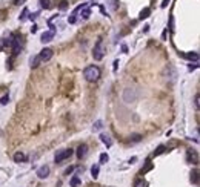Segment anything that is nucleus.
<instances>
[{"mask_svg": "<svg viewBox=\"0 0 200 187\" xmlns=\"http://www.w3.org/2000/svg\"><path fill=\"white\" fill-rule=\"evenodd\" d=\"M83 75H85V78L88 80V82H97V80L100 78V68L96 66V64H91V66H88V68H85Z\"/></svg>", "mask_w": 200, "mask_h": 187, "instance_id": "nucleus-1", "label": "nucleus"}, {"mask_svg": "<svg viewBox=\"0 0 200 187\" xmlns=\"http://www.w3.org/2000/svg\"><path fill=\"white\" fill-rule=\"evenodd\" d=\"M103 55H105V49H103V42L102 40H99V42L96 43V46H94V52H92V57H94V60H102L103 58Z\"/></svg>", "mask_w": 200, "mask_h": 187, "instance_id": "nucleus-2", "label": "nucleus"}, {"mask_svg": "<svg viewBox=\"0 0 200 187\" xmlns=\"http://www.w3.org/2000/svg\"><path fill=\"white\" fill-rule=\"evenodd\" d=\"M52 49H49V48H45V49H42L40 51V54H38V58H40V61H48V60H51V57H52Z\"/></svg>", "mask_w": 200, "mask_h": 187, "instance_id": "nucleus-3", "label": "nucleus"}, {"mask_svg": "<svg viewBox=\"0 0 200 187\" xmlns=\"http://www.w3.org/2000/svg\"><path fill=\"white\" fill-rule=\"evenodd\" d=\"M72 155V150L71 149H66V150H60L57 155H56V163H62L63 159H66V158H69Z\"/></svg>", "mask_w": 200, "mask_h": 187, "instance_id": "nucleus-4", "label": "nucleus"}, {"mask_svg": "<svg viewBox=\"0 0 200 187\" xmlns=\"http://www.w3.org/2000/svg\"><path fill=\"white\" fill-rule=\"evenodd\" d=\"M48 175H49V167H48V166H42V167L37 170V177H38L40 180L46 178Z\"/></svg>", "mask_w": 200, "mask_h": 187, "instance_id": "nucleus-5", "label": "nucleus"}, {"mask_svg": "<svg viewBox=\"0 0 200 187\" xmlns=\"http://www.w3.org/2000/svg\"><path fill=\"white\" fill-rule=\"evenodd\" d=\"M86 153H88V146H86V144H80L78 149H77V156L82 159V158L86 156Z\"/></svg>", "mask_w": 200, "mask_h": 187, "instance_id": "nucleus-6", "label": "nucleus"}, {"mask_svg": "<svg viewBox=\"0 0 200 187\" xmlns=\"http://www.w3.org/2000/svg\"><path fill=\"white\" fill-rule=\"evenodd\" d=\"M52 37H54V32H52V31L43 32V34H42V42H43V43H46V42H51V40H52Z\"/></svg>", "mask_w": 200, "mask_h": 187, "instance_id": "nucleus-7", "label": "nucleus"}, {"mask_svg": "<svg viewBox=\"0 0 200 187\" xmlns=\"http://www.w3.org/2000/svg\"><path fill=\"white\" fill-rule=\"evenodd\" d=\"M14 161H16V163H23V161H26V155H25L23 152H17V153L14 155Z\"/></svg>", "mask_w": 200, "mask_h": 187, "instance_id": "nucleus-8", "label": "nucleus"}, {"mask_svg": "<svg viewBox=\"0 0 200 187\" xmlns=\"http://www.w3.org/2000/svg\"><path fill=\"white\" fill-rule=\"evenodd\" d=\"M100 138H102V143H103V144H106V147H111V146H112V141H111V138H109L108 135H105V133H102V135H100Z\"/></svg>", "mask_w": 200, "mask_h": 187, "instance_id": "nucleus-9", "label": "nucleus"}, {"mask_svg": "<svg viewBox=\"0 0 200 187\" xmlns=\"http://www.w3.org/2000/svg\"><path fill=\"white\" fill-rule=\"evenodd\" d=\"M149 14H151V9H149V8H145V9L140 12L139 19H140V20H143V19H148V17H149Z\"/></svg>", "mask_w": 200, "mask_h": 187, "instance_id": "nucleus-10", "label": "nucleus"}, {"mask_svg": "<svg viewBox=\"0 0 200 187\" xmlns=\"http://www.w3.org/2000/svg\"><path fill=\"white\" fill-rule=\"evenodd\" d=\"M40 5L45 9H49V8H52V0H40Z\"/></svg>", "mask_w": 200, "mask_h": 187, "instance_id": "nucleus-11", "label": "nucleus"}, {"mask_svg": "<svg viewBox=\"0 0 200 187\" xmlns=\"http://www.w3.org/2000/svg\"><path fill=\"white\" fill-rule=\"evenodd\" d=\"M80 183H82V181H80L78 177H72L71 178V187H77V186H80Z\"/></svg>", "mask_w": 200, "mask_h": 187, "instance_id": "nucleus-12", "label": "nucleus"}, {"mask_svg": "<svg viewBox=\"0 0 200 187\" xmlns=\"http://www.w3.org/2000/svg\"><path fill=\"white\" fill-rule=\"evenodd\" d=\"M91 173H92V178H97L99 177V166H92L91 167Z\"/></svg>", "mask_w": 200, "mask_h": 187, "instance_id": "nucleus-13", "label": "nucleus"}, {"mask_svg": "<svg viewBox=\"0 0 200 187\" xmlns=\"http://www.w3.org/2000/svg\"><path fill=\"white\" fill-rule=\"evenodd\" d=\"M108 159H109L108 153H102L100 155V164H106V163H108Z\"/></svg>", "mask_w": 200, "mask_h": 187, "instance_id": "nucleus-14", "label": "nucleus"}, {"mask_svg": "<svg viewBox=\"0 0 200 187\" xmlns=\"http://www.w3.org/2000/svg\"><path fill=\"white\" fill-rule=\"evenodd\" d=\"M185 57L189 58V60H195V61L198 60V54H197V52H192V54H186Z\"/></svg>", "mask_w": 200, "mask_h": 187, "instance_id": "nucleus-15", "label": "nucleus"}, {"mask_svg": "<svg viewBox=\"0 0 200 187\" xmlns=\"http://www.w3.org/2000/svg\"><path fill=\"white\" fill-rule=\"evenodd\" d=\"M38 63H40V58H38V55H37V57H34V58H31V66H32V68H37V66H38Z\"/></svg>", "mask_w": 200, "mask_h": 187, "instance_id": "nucleus-16", "label": "nucleus"}, {"mask_svg": "<svg viewBox=\"0 0 200 187\" xmlns=\"http://www.w3.org/2000/svg\"><path fill=\"white\" fill-rule=\"evenodd\" d=\"M134 187H146V181L145 180H137L136 184H134Z\"/></svg>", "mask_w": 200, "mask_h": 187, "instance_id": "nucleus-17", "label": "nucleus"}, {"mask_svg": "<svg viewBox=\"0 0 200 187\" xmlns=\"http://www.w3.org/2000/svg\"><path fill=\"white\" fill-rule=\"evenodd\" d=\"M89 16H91V12H89V9L83 8V11H82V17H83V19H89Z\"/></svg>", "mask_w": 200, "mask_h": 187, "instance_id": "nucleus-18", "label": "nucleus"}, {"mask_svg": "<svg viewBox=\"0 0 200 187\" xmlns=\"http://www.w3.org/2000/svg\"><path fill=\"white\" fill-rule=\"evenodd\" d=\"M102 124H103V123H102L100 120H99V121H96V123H94V126H92V127H94V130H100V129L103 127Z\"/></svg>", "mask_w": 200, "mask_h": 187, "instance_id": "nucleus-19", "label": "nucleus"}, {"mask_svg": "<svg viewBox=\"0 0 200 187\" xmlns=\"http://www.w3.org/2000/svg\"><path fill=\"white\" fill-rule=\"evenodd\" d=\"M163 152H165V146H158L157 150L154 152V155H160V153H163Z\"/></svg>", "mask_w": 200, "mask_h": 187, "instance_id": "nucleus-20", "label": "nucleus"}, {"mask_svg": "<svg viewBox=\"0 0 200 187\" xmlns=\"http://www.w3.org/2000/svg\"><path fill=\"white\" fill-rule=\"evenodd\" d=\"M8 101H9V97H8V95H5L2 100H0V104H8Z\"/></svg>", "mask_w": 200, "mask_h": 187, "instance_id": "nucleus-21", "label": "nucleus"}, {"mask_svg": "<svg viewBox=\"0 0 200 187\" xmlns=\"http://www.w3.org/2000/svg\"><path fill=\"white\" fill-rule=\"evenodd\" d=\"M191 181H194V184H197V183H198V178H197V172H194V173H192V177H191Z\"/></svg>", "mask_w": 200, "mask_h": 187, "instance_id": "nucleus-22", "label": "nucleus"}, {"mask_svg": "<svg viewBox=\"0 0 200 187\" xmlns=\"http://www.w3.org/2000/svg\"><path fill=\"white\" fill-rule=\"evenodd\" d=\"M26 14H28V9H23V14L20 16V20H25L26 19Z\"/></svg>", "mask_w": 200, "mask_h": 187, "instance_id": "nucleus-23", "label": "nucleus"}, {"mask_svg": "<svg viewBox=\"0 0 200 187\" xmlns=\"http://www.w3.org/2000/svg\"><path fill=\"white\" fill-rule=\"evenodd\" d=\"M194 104H195V109H198V94H197L195 98H194Z\"/></svg>", "mask_w": 200, "mask_h": 187, "instance_id": "nucleus-24", "label": "nucleus"}, {"mask_svg": "<svg viewBox=\"0 0 200 187\" xmlns=\"http://www.w3.org/2000/svg\"><path fill=\"white\" fill-rule=\"evenodd\" d=\"M72 170H74V167H69V169H66V170H65V175H69V173H71Z\"/></svg>", "mask_w": 200, "mask_h": 187, "instance_id": "nucleus-25", "label": "nucleus"}, {"mask_svg": "<svg viewBox=\"0 0 200 187\" xmlns=\"http://www.w3.org/2000/svg\"><path fill=\"white\" fill-rule=\"evenodd\" d=\"M37 16H38V14H37V12H34V14H31V16H29V20H34V19H35Z\"/></svg>", "mask_w": 200, "mask_h": 187, "instance_id": "nucleus-26", "label": "nucleus"}, {"mask_svg": "<svg viewBox=\"0 0 200 187\" xmlns=\"http://www.w3.org/2000/svg\"><path fill=\"white\" fill-rule=\"evenodd\" d=\"M5 48V42H3V40H0V51H2Z\"/></svg>", "mask_w": 200, "mask_h": 187, "instance_id": "nucleus-27", "label": "nucleus"}, {"mask_svg": "<svg viewBox=\"0 0 200 187\" xmlns=\"http://www.w3.org/2000/svg\"><path fill=\"white\" fill-rule=\"evenodd\" d=\"M31 32H32V34H34V32H37V26H35V25L31 28Z\"/></svg>", "mask_w": 200, "mask_h": 187, "instance_id": "nucleus-28", "label": "nucleus"}, {"mask_svg": "<svg viewBox=\"0 0 200 187\" xmlns=\"http://www.w3.org/2000/svg\"><path fill=\"white\" fill-rule=\"evenodd\" d=\"M168 3H169V0H165V2H163V3H162V6H163V8H165V6H166V5H168Z\"/></svg>", "mask_w": 200, "mask_h": 187, "instance_id": "nucleus-29", "label": "nucleus"}, {"mask_svg": "<svg viewBox=\"0 0 200 187\" xmlns=\"http://www.w3.org/2000/svg\"><path fill=\"white\" fill-rule=\"evenodd\" d=\"M117 64H118V61L115 60V61H114V71H117Z\"/></svg>", "mask_w": 200, "mask_h": 187, "instance_id": "nucleus-30", "label": "nucleus"}, {"mask_svg": "<svg viewBox=\"0 0 200 187\" xmlns=\"http://www.w3.org/2000/svg\"><path fill=\"white\" fill-rule=\"evenodd\" d=\"M19 2L20 0H12V3H16V5H19Z\"/></svg>", "mask_w": 200, "mask_h": 187, "instance_id": "nucleus-31", "label": "nucleus"}]
</instances>
